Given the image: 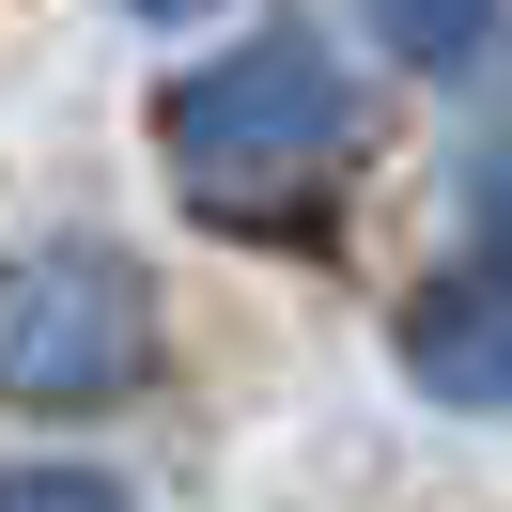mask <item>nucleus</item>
Returning <instances> with one entry per match:
<instances>
[{"label":"nucleus","instance_id":"1","mask_svg":"<svg viewBox=\"0 0 512 512\" xmlns=\"http://www.w3.org/2000/svg\"><path fill=\"white\" fill-rule=\"evenodd\" d=\"M125 280H109V264H32V280L0 295V373L16 388H47V404H63V388H109L125 373Z\"/></svg>","mask_w":512,"mask_h":512},{"label":"nucleus","instance_id":"2","mask_svg":"<svg viewBox=\"0 0 512 512\" xmlns=\"http://www.w3.org/2000/svg\"><path fill=\"white\" fill-rule=\"evenodd\" d=\"M0 512H125V497L78 481V466H32V481H0Z\"/></svg>","mask_w":512,"mask_h":512},{"label":"nucleus","instance_id":"3","mask_svg":"<svg viewBox=\"0 0 512 512\" xmlns=\"http://www.w3.org/2000/svg\"><path fill=\"white\" fill-rule=\"evenodd\" d=\"M373 16H388L404 47H466V32H481V0H373Z\"/></svg>","mask_w":512,"mask_h":512}]
</instances>
